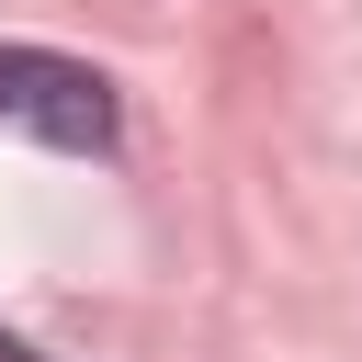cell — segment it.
<instances>
[{
  "label": "cell",
  "instance_id": "2",
  "mask_svg": "<svg viewBox=\"0 0 362 362\" xmlns=\"http://www.w3.org/2000/svg\"><path fill=\"white\" fill-rule=\"evenodd\" d=\"M0 362H34V351H23V339H0Z\"/></svg>",
  "mask_w": 362,
  "mask_h": 362
},
{
  "label": "cell",
  "instance_id": "1",
  "mask_svg": "<svg viewBox=\"0 0 362 362\" xmlns=\"http://www.w3.org/2000/svg\"><path fill=\"white\" fill-rule=\"evenodd\" d=\"M0 124L90 158V147H113V79L79 57H45V45H0Z\"/></svg>",
  "mask_w": 362,
  "mask_h": 362
}]
</instances>
